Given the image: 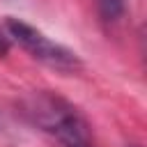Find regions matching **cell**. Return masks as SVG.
<instances>
[{
	"mask_svg": "<svg viewBox=\"0 0 147 147\" xmlns=\"http://www.w3.org/2000/svg\"><path fill=\"white\" fill-rule=\"evenodd\" d=\"M23 113L41 131L55 136L64 147H90V131L85 119L71 103L53 92H30L23 101Z\"/></svg>",
	"mask_w": 147,
	"mask_h": 147,
	"instance_id": "1",
	"label": "cell"
},
{
	"mask_svg": "<svg viewBox=\"0 0 147 147\" xmlns=\"http://www.w3.org/2000/svg\"><path fill=\"white\" fill-rule=\"evenodd\" d=\"M9 34H7V30L0 25V55H7V51H9Z\"/></svg>",
	"mask_w": 147,
	"mask_h": 147,
	"instance_id": "4",
	"label": "cell"
},
{
	"mask_svg": "<svg viewBox=\"0 0 147 147\" xmlns=\"http://www.w3.org/2000/svg\"><path fill=\"white\" fill-rule=\"evenodd\" d=\"M5 30L9 34V39H14L23 51H28L34 60L48 64V67H55V69H78L80 67V60L74 51L64 48L62 44L48 39L41 30H37L34 25L21 21V18H7L5 23Z\"/></svg>",
	"mask_w": 147,
	"mask_h": 147,
	"instance_id": "2",
	"label": "cell"
},
{
	"mask_svg": "<svg viewBox=\"0 0 147 147\" xmlns=\"http://www.w3.org/2000/svg\"><path fill=\"white\" fill-rule=\"evenodd\" d=\"M96 9L103 21H119L124 14V0H96Z\"/></svg>",
	"mask_w": 147,
	"mask_h": 147,
	"instance_id": "3",
	"label": "cell"
}]
</instances>
